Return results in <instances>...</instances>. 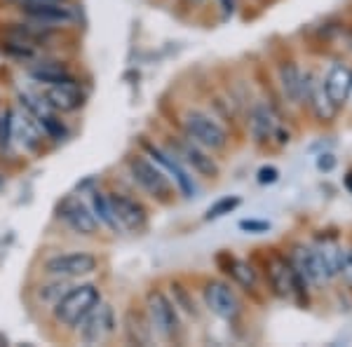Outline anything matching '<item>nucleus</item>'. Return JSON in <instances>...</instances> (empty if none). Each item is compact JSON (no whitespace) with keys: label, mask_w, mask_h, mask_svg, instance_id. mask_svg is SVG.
Here are the masks:
<instances>
[{"label":"nucleus","mask_w":352,"mask_h":347,"mask_svg":"<svg viewBox=\"0 0 352 347\" xmlns=\"http://www.w3.org/2000/svg\"><path fill=\"white\" fill-rule=\"evenodd\" d=\"M101 303V291L94 284H80V287H71L52 305V317L56 324L66 328H76L96 305Z\"/></svg>","instance_id":"1"},{"label":"nucleus","mask_w":352,"mask_h":347,"mask_svg":"<svg viewBox=\"0 0 352 347\" xmlns=\"http://www.w3.org/2000/svg\"><path fill=\"white\" fill-rule=\"evenodd\" d=\"M146 317H148L153 331L160 335L162 340H167V343H176L181 338V333H184L176 305L162 291L153 289L146 295Z\"/></svg>","instance_id":"2"},{"label":"nucleus","mask_w":352,"mask_h":347,"mask_svg":"<svg viewBox=\"0 0 352 347\" xmlns=\"http://www.w3.org/2000/svg\"><path fill=\"white\" fill-rule=\"evenodd\" d=\"M184 129L190 141L207 150H223L228 146V132L204 111H186Z\"/></svg>","instance_id":"3"},{"label":"nucleus","mask_w":352,"mask_h":347,"mask_svg":"<svg viewBox=\"0 0 352 347\" xmlns=\"http://www.w3.org/2000/svg\"><path fill=\"white\" fill-rule=\"evenodd\" d=\"M268 282L270 289L277 298H294L296 295L300 305H308V284H305L300 277L296 275V270L292 267L287 258L282 256H272L268 260Z\"/></svg>","instance_id":"4"},{"label":"nucleus","mask_w":352,"mask_h":347,"mask_svg":"<svg viewBox=\"0 0 352 347\" xmlns=\"http://www.w3.org/2000/svg\"><path fill=\"white\" fill-rule=\"evenodd\" d=\"M127 169L132 174V179L148 192L151 197L160 202H169L172 200V183L169 179L162 174L160 167H155V162L148 160V157H141V155H132L127 160Z\"/></svg>","instance_id":"5"},{"label":"nucleus","mask_w":352,"mask_h":347,"mask_svg":"<svg viewBox=\"0 0 352 347\" xmlns=\"http://www.w3.org/2000/svg\"><path fill=\"white\" fill-rule=\"evenodd\" d=\"M99 265L96 256L87 251H73V254H59L52 256L43 263V270L52 277H61V280H73V277L92 275Z\"/></svg>","instance_id":"6"},{"label":"nucleus","mask_w":352,"mask_h":347,"mask_svg":"<svg viewBox=\"0 0 352 347\" xmlns=\"http://www.w3.org/2000/svg\"><path fill=\"white\" fill-rule=\"evenodd\" d=\"M80 326V340L87 345H99L104 340H109L118 328V320H116V312H113L111 305L99 303L89 312L85 320L78 324Z\"/></svg>","instance_id":"7"},{"label":"nucleus","mask_w":352,"mask_h":347,"mask_svg":"<svg viewBox=\"0 0 352 347\" xmlns=\"http://www.w3.org/2000/svg\"><path fill=\"white\" fill-rule=\"evenodd\" d=\"M204 303H207L209 312H214L223 322H235L242 312V303L237 293L226 282L219 280L204 284Z\"/></svg>","instance_id":"8"},{"label":"nucleus","mask_w":352,"mask_h":347,"mask_svg":"<svg viewBox=\"0 0 352 347\" xmlns=\"http://www.w3.org/2000/svg\"><path fill=\"white\" fill-rule=\"evenodd\" d=\"M109 202H111L113 216H116V221L124 230L144 232L146 227H148V212H146V207L139 200H134V197H129V195H122V192H113V195H109Z\"/></svg>","instance_id":"9"},{"label":"nucleus","mask_w":352,"mask_h":347,"mask_svg":"<svg viewBox=\"0 0 352 347\" xmlns=\"http://www.w3.org/2000/svg\"><path fill=\"white\" fill-rule=\"evenodd\" d=\"M144 150L153 162L160 164V169L172 174V179H174L176 188L181 190V195L195 197L197 188H195V183H192V176L186 172V167L181 164L179 157L172 155V153H167V150H162V148H157L155 144H151V141H144Z\"/></svg>","instance_id":"10"},{"label":"nucleus","mask_w":352,"mask_h":347,"mask_svg":"<svg viewBox=\"0 0 352 347\" xmlns=\"http://www.w3.org/2000/svg\"><path fill=\"white\" fill-rule=\"evenodd\" d=\"M59 219L64 221L76 235L92 237L99 232V221H96L94 212L82 200H78V197H66V200L59 204Z\"/></svg>","instance_id":"11"},{"label":"nucleus","mask_w":352,"mask_h":347,"mask_svg":"<svg viewBox=\"0 0 352 347\" xmlns=\"http://www.w3.org/2000/svg\"><path fill=\"white\" fill-rule=\"evenodd\" d=\"M172 148H174L176 155H179V160H184L190 169H195V172L200 174V176H207V179H214V176H219V164L207 153V148L197 146L195 141H190V139L176 141Z\"/></svg>","instance_id":"12"},{"label":"nucleus","mask_w":352,"mask_h":347,"mask_svg":"<svg viewBox=\"0 0 352 347\" xmlns=\"http://www.w3.org/2000/svg\"><path fill=\"white\" fill-rule=\"evenodd\" d=\"M322 89L329 96L336 108H343L345 101L350 99L352 94V66L350 64H333L329 68L324 82H322Z\"/></svg>","instance_id":"13"},{"label":"nucleus","mask_w":352,"mask_h":347,"mask_svg":"<svg viewBox=\"0 0 352 347\" xmlns=\"http://www.w3.org/2000/svg\"><path fill=\"white\" fill-rule=\"evenodd\" d=\"M43 101L47 108L56 113H76L80 111L85 104V94L80 92L78 82L66 85H50V89L43 94Z\"/></svg>","instance_id":"14"},{"label":"nucleus","mask_w":352,"mask_h":347,"mask_svg":"<svg viewBox=\"0 0 352 347\" xmlns=\"http://www.w3.org/2000/svg\"><path fill=\"white\" fill-rule=\"evenodd\" d=\"M24 14L31 21H38V24H45L50 28L54 26H64V24H73L76 21V12L73 8H68L66 0L64 3H45V5H21Z\"/></svg>","instance_id":"15"},{"label":"nucleus","mask_w":352,"mask_h":347,"mask_svg":"<svg viewBox=\"0 0 352 347\" xmlns=\"http://www.w3.org/2000/svg\"><path fill=\"white\" fill-rule=\"evenodd\" d=\"M280 127L277 124V115L272 113V108L263 101H256L249 111V132H252L254 141L256 144H268L275 134V129Z\"/></svg>","instance_id":"16"},{"label":"nucleus","mask_w":352,"mask_h":347,"mask_svg":"<svg viewBox=\"0 0 352 347\" xmlns=\"http://www.w3.org/2000/svg\"><path fill=\"white\" fill-rule=\"evenodd\" d=\"M289 263H292V267L296 270V275L308 284V287H322V284H324V280H322V272H320V263H317L315 249L294 247Z\"/></svg>","instance_id":"17"},{"label":"nucleus","mask_w":352,"mask_h":347,"mask_svg":"<svg viewBox=\"0 0 352 347\" xmlns=\"http://www.w3.org/2000/svg\"><path fill=\"white\" fill-rule=\"evenodd\" d=\"M52 38V28L38 24V21H24V24L10 26V41L26 45V47H38Z\"/></svg>","instance_id":"18"},{"label":"nucleus","mask_w":352,"mask_h":347,"mask_svg":"<svg viewBox=\"0 0 352 347\" xmlns=\"http://www.w3.org/2000/svg\"><path fill=\"white\" fill-rule=\"evenodd\" d=\"M122 324H124V335H127L129 343H134V345H151L153 338H155V331H153L148 317L141 315V312L127 310V315H124Z\"/></svg>","instance_id":"19"},{"label":"nucleus","mask_w":352,"mask_h":347,"mask_svg":"<svg viewBox=\"0 0 352 347\" xmlns=\"http://www.w3.org/2000/svg\"><path fill=\"white\" fill-rule=\"evenodd\" d=\"M12 139L19 144L24 150L28 153H36L41 148L43 136L38 132L36 122L31 120L28 115H14L12 113Z\"/></svg>","instance_id":"20"},{"label":"nucleus","mask_w":352,"mask_h":347,"mask_svg":"<svg viewBox=\"0 0 352 347\" xmlns=\"http://www.w3.org/2000/svg\"><path fill=\"white\" fill-rule=\"evenodd\" d=\"M280 87L285 92V99L292 104H303V73L294 61L280 64Z\"/></svg>","instance_id":"21"},{"label":"nucleus","mask_w":352,"mask_h":347,"mask_svg":"<svg viewBox=\"0 0 352 347\" xmlns=\"http://www.w3.org/2000/svg\"><path fill=\"white\" fill-rule=\"evenodd\" d=\"M28 76L36 82L43 85H66V82H76L73 73L68 71L64 64H56V61H43V64L28 68Z\"/></svg>","instance_id":"22"},{"label":"nucleus","mask_w":352,"mask_h":347,"mask_svg":"<svg viewBox=\"0 0 352 347\" xmlns=\"http://www.w3.org/2000/svg\"><path fill=\"white\" fill-rule=\"evenodd\" d=\"M223 258L228 260V263H226V270L223 272H228L232 280L240 284V287L247 289V291L256 289V284H258L256 270H254V267L249 265L247 260H240V258H235V256H226V254H223Z\"/></svg>","instance_id":"23"},{"label":"nucleus","mask_w":352,"mask_h":347,"mask_svg":"<svg viewBox=\"0 0 352 347\" xmlns=\"http://www.w3.org/2000/svg\"><path fill=\"white\" fill-rule=\"evenodd\" d=\"M92 212L96 216V221L106 223L113 232H120L122 230L120 223L116 221V216H113L111 202H109V197H106L104 192H94V195H92Z\"/></svg>","instance_id":"24"},{"label":"nucleus","mask_w":352,"mask_h":347,"mask_svg":"<svg viewBox=\"0 0 352 347\" xmlns=\"http://www.w3.org/2000/svg\"><path fill=\"white\" fill-rule=\"evenodd\" d=\"M68 289H71V287L66 284V280H61V277H54V282L41 284V287L36 289V298H38V303L52 307L56 300H59L61 295L68 291Z\"/></svg>","instance_id":"25"},{"label":"nucleus","mask_w":352,"mask_h":347,"mask_svg":"<svg viewBox=\"0 0 352 347\" xmlns=\"http://www.w3.org/2000/svg\"><path fill=\"white\" fill-rule=\"evenodd\" d=\"M38 124H41V129H43V132L47 134L50 139H54V141L66 139V134H68L66 124L61 122L56 115H52V113H47V111H43L41 115H38Z\"/></svg>","instance_id":"26"},{"label":"nucleus","mask_w":352,"mask_h":347,"mask_svg":"<svg viewBox=\"0 0 352 347\" xmlns=\"http://www.w3.org/2000/svg\"><path fill=\"white\" fill-rule=\"evenodd\" d=\"M242 204V200L237 195H230V197H223V200H219V202H214L212 207L207 209V216L204 219L207 221H217L221 219V216H226V214H230V212H235L237 207Z\"/></svg>","instance_id":"27"},{"label":"nucleus","mask_w":352,"mask_h":347,"mask_svg":"<svg viewBox=\"0 0 352 347\" xmlns=\"http://www.w3.org/2000/svg\"><path fill=\"white\" fill-rule=\"evenodd\" d=\"M172 291H174V300L172 303L176 305V307H184L188 315H192V317H197V310H195V303L190 300V295H188V291H186L184 287H181L179 282H174L172 284Z\"/></svg>","instance_id":"28"},{"label":"nucleus","mask_w":352,"mask_h":347,"mask_svg":"<svg viewBox=\"0 0 352 347\" xmlns=\"http://www.w3.org/2000/svg\"><path fill=\"white\" fill-rule=\"evenodd\" d=\"M338 277L345 282V287H350V289H352V247L343 249V258H340Z\"/></svg>","instance_id":"29"},{"label":"nucleus","mask_w":352,"mask_h":347,"mask_svg":"<svg viewBox=\"0 0 352 347\" xmlns=\"http://www.w3.org/2000/svg\"><path fill=\"white\" fill-rule=\"evenodd\" d=\"M240 230L261 235V232L270 230V223H268V221H258V219H244V221H240Z\"/></svg>","instance_id":"30"},{"label":"nucleus","mask_w":352,"mask_h":347,"mask_svg":"<svg viewBox=\"0 0 352 347\" xmlns=\"http://www.w3.org/2000/svg\"><path fill=\"white\" fill-rule=\"evenodd\" d=\"M336 155L333 153H320L317 155V169H320L322 174H329V172H333L336 169Z\"/></svg>","instance_id":"31"},{"label":"nucleus","mask_w":352,"mask_h":347,"mask_svg":"<svg viewBox=\"0 0 352 347\" xmlns=\"http://www.w3.org/2000/svg\"><path fill=\"white\" fill-rule=\"evenodd\" d=\"M277 179H280V169L277 167H261L256 174V181L261 186H270V183H275Z\"/></svg>","instance_id":"32"},{"label":"nucleus","mask_w":352,"mask_h":347,"mask_svg":"<svg viewBox=\"0 0 352 347\" xmlns=\"http://www.w3.org/2000/svg\"><path fill=\"white\" fill-rule=\"evenodd\" d=\"M343 186H345V190H348L350 195H352V169H350L348 174H345V179H343Z\"/></svg>","instance_id":"33"},{"label":"nucleus","mask_w":352,"mask_h":347,"mask_svg":"<svg viewBox=\"0 0 352 347\" xmlns=\"http://www.w3.org/2000/svg\"><path fill=\"white\" fill-rule=\"evenodd\" d=\"M221 5H223L226 12H232V10H235V0H221Z\"/></svg>","instance_id":"34"},{"label":"nucleus","mask_w":352,"mask_h":347,"mask_svg":"<svg viewBox=\"0 0 352 347\" xmlns=\"http://www.w3.org/2000/svg\"><path fill=\"white\" fill-rule=\"evenodd\" d=\"M0 345H8V338H5V335H0Z\"/></svg>","instance_id":"35"},{"label":"nucleus","mask_w":352,"mask_h":347,"mask_svg":"<svg viewBox=\"0 0 352 347\" xmlns=\"http://www.w3.org/2000/svg\"><path fill=\"white\" fill-rule=\"evenodd\" d=\"M192 3H197V0H192Z\"/></svg>","instance_id":"36"}]
</instances>
